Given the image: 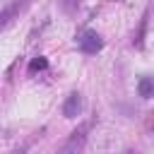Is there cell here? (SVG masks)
<instances>
[{
    "label": "cell",
    "mask_w": 154,
    "mask_h": 154,
    "mask_svg": "<svg viewBox=\"0 0 154 154\" xmlns=\"http://www.w3.org/2000/svg\"><path fill=\"white\" fill-rule=\"evenodd\" d=\"M77 46L84 51V53H99L103 48V38L94 31V29H84L77 34Z\"/></svg>",
    "instance_id": "obj_1"
},
{
    "label": "cell",
    "mask_w": 154,
    "mask_h": 154,
    "mask_svg": "<svg viewBox=\"0 0 154 154\" xmlns=\"http://www.w3.org/2000/svg\"><path fill=\"white\" fill-rule=\"evenodd\" d=\"M84 140H87V128L75 130V132L65 140V144L58 149V154H79V152H82V147H84Z\"/></svg>",
    "instance_id": "obj_2"
},
{
    "label": "cell",
    "mask_w": 154,
    "mask_h": 154,
    "mask_svg": "<svg viewBox=\"0 0 154 154\" xmlns=\"http://www.w3.org/2000/svg\"><path fill=\"white\" fill-rule=\"evenodd\" d=\"M79 111H82V96H79V91H72L63 103V113H65V118H77Z\"/></svg>",
    "instance_id": "obj_3"
},
{
    "label": "cell",
    "mask_w": 154,
    "mask_h": 154,
    "mask_svg": "<svg viewBox=\"0 0 154 154\" xmlns=\"http://www.w3.org/2000/svg\"><path fill=\"white\" fill-rule=\"evenodd\" d=\"M137 91H140V96H142V99L154 96V77H152V75L140 77V82H137Z\"/></svg>",
    "instance_id": "obj_4"
},
{
    "label": "cell",
    "mask_w": 154,
    "mask_h": 154,
    "mask_svg": "<svg viewBox=\"0 0 154 154\" xmlns=\"http://www.w3.org/2000/svg\"><path fill=\"white\" fill-rule=\"evenodd\" d=\"M46 65H48V63H46V58H41V55H38V58H34V60H31L29 70H31V72H36V70H46Z\"/></svg>",
    "instance_id": "obj_5"
},
{
    "label": "cell",
    "mask_w": 154,
    "mask_h": 154,
    "mask_svg": "<svg viewBox=\"0 0 154 154\" xmlns=\"http://www.w3.org/2000/svg\"><path fill=\"white\" fill-rule=\"evenodd\" d=\"M60 5H63V10H67V12H72L77 5H79V0H60Z\"/></svg>",
    "instance_id": "obj_6"
},
{
    "label": "cell",
    "mask_w": 154,
    "mask_h": 154,
    "mask_svg": "<svg viewBox=\"0 0 154 154\" xmlns=\"http://www.w3.org/2000/svg\"><path fill=\"white\" fill-rule=\"evenodd\" d=\"M12 154H22V149H17V152H12Z\"/></svg>",
    "instance_id": "obj_7"
}]
</instances>
